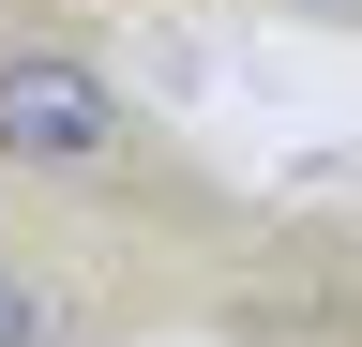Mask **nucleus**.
I'll return each instance as SVG.
<instances>
[{"mask_svg":"<svg viewBox=\"0 0 362 347\" xmlns=\"http://www.w3.org/2000/svg\"><path fill=\"white\" fill-rule=\"evenodd\" d=\"M0 182L61 211H197V166L166 151V121L61 30H0Z\"/></svg>","mask_w":362,"mask_h":347,"instance_id":"obj_1","label":"nucleus"},{"mask_svg":"<svg viewBox=\"0 0 362 347\" xmlns=\"http://www.w3.org/2000/svg\"><path fill=\"white\" fill-rule=\"evenodd\" d=\"M0 347H121V287L61 227H16V211H0Z\"/></svg>","mask_w":362,"mask_h":347,"instance_id":"obj_2","label":"nucleus"},{"mask_svg":"<svg viewBox=\"0 0 362 347\" xmlns=\"http://www.w3.org/2000/svg\"><path fill=\"white\" fill-rule=\"evenodd\" d=\"M272 16H317V30H362V0H272Z\"/></svg>","mask_w":362,"mask_h":347,"instance_id":"obj_3","label":"nucleus"}]
</instances>
